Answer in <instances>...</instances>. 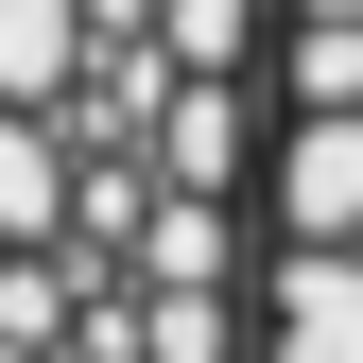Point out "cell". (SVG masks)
I'll list each match as a JSON object with an SVG mask.
<instances>
[{"mask_svg": "<svg viewBox=\"0 0 363 363\" xmlns=\"http://www.w3.org/2000/svg\"><path fill=\"white\" fill-rule=\"evenodd\" d=\"M277 346V0H0V363Z\"/></svg>", "mask_w": 363, "mask_h": 363, "instance_id": "cell-1", "label": "cell"}]
</instances>
